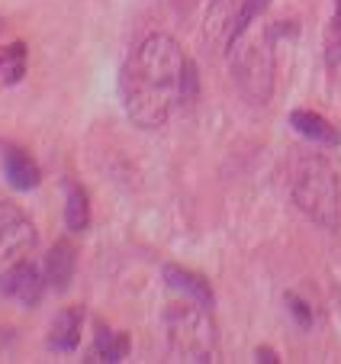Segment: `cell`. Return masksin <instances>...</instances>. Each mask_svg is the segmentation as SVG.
I'll return each mask as SVG.
<instances>
[{
	"instance_id": "obj_1",
	"label": "cell",
	"mask_w": 341,
	"mask_h": 364,
	"mask_svg": "<svg viewBox=\"0 0 341 364\" xmlns=\"http://www.w3.org/2000/svg\"><path fill=\"white\" fill-rule=\"evenodd\" d=\"M197 65L184 55L180 42L168 33L145 36L119 71L126 117L139 129H161L180 103L197 97Z\"/></svg>"
},
{
	"instance_id": "obj_2",
	"label": "cell",
	"mask_w": 341,
	"mask_h": 364,
	"mask_svg": "<svg viewBox=\"0 0 341 364\" xmlns=\"http://www.w3.org/2000/svg\"><path fill=\"white\" fill-rule=\"evenodd\" d=\"M164 332L168 348L178 361L190 364H212L219 361V329L212 319V306L184 296L168 303L164 309Z\"/></svg>"
},
{
	"instance_id": "obj_3",
	"label": "cell",
	"mask_w": 341,
	"mask_h": 364,
	"mask_svg": "<svg viewBox=\"0 0 341 364\" xmlns=\"http://www.w3.org/2000/svg\"><path fill=\"white\" fill-rule=\"evenodd\" d=\"M293 203L315 226L341 229V181L322 155H306L293 174Z\"/></svg>"
},
{
	"instance_id": "obj_4",
	"label": "cell",
	"mask_w": 341,
	"mask_h": 364,
	"mask_svg": "<svg viewBox=\"0 0 341 364\" xmlns=\"http://www.w3.org/2000/svg\"><path fill=\"white\" fill-rule=\"evenodd\" d=\"M36 248V226L20 206L0 200V268L26 262V255Z\"/></svg>"
},
{
	"instance_id": "obj_5",
	"label": "cell",
	"mask_w": 341,
	"mask_h": 364,
	"mask_svg": "<svg viewBox=\"0 0 341 364\" xmlns=\"http://www.w3.org/2000/svg\"><path fill=\"white\" fill-rule=\"evenodd\" d=\"M45 274L39 268H33L29 262H16L10 268H4V274H0V294L7 300L23 303V306H36L45 294Z\"/></svg>"
},
{
	"instance_id": "obj_6",
	"label": "cell",
	"mask_w": 341,
	"mask_h": 364,
	"mask_svg": "<svg viewBox=\"0 0 341 364\" xmlns=\"http://www.w3.org/2000/svg\"><path fill=\"white\" fill-rule=\"evenodd\" d=\"M81 329H84V309L81 306H65L58 316L52 319L48 329V348L58 355H68L81 345Z\"/></svg>"
},
{
	"instance_id": "obj_7",
	"label": "cell",
	"mask_w": 341,
	"mask_h": 364,
	"mask_svg": "<svg viewBox=\"0 0 341 364\" xmlns=\"http://www.w3.org/2000/svg\"><path fill=\"white\" fill-rule=\"evenodd\" d=\"M75 271H77V252L68 242H55L45 255V264H42V274H45L48 287L68 290L71 281H75Z\"/></svg>"
},
{
	"instance_id": "obj_8",
	"label": "cell",
	"mask_w": 341,
	"mask_h": 364,
	"mask_svg": "<svg viewBox=\"0 0 341 364\" xmlns=\"http://www.w3.org/2000/svg\"><path fill=\"white\" fill-rule=\"evenodd\" d=\"M4 178H7V184L13 191H36L42 181V171L26 149H7V155H4Z\"/></svg>"
},
{
	"instance_id": "obj_9",
	"label": "cell",
	"mask_w": 341,
	"mask_h": 364,
	"mask_svg": "<svg viewBox=\"0 0 341 364\" xmlns=\"http://www.w3.org/2000/svg\"><path fill=\"white\" fill-rule=\"evenodd\" d=\"M164 284H168L170 290H180L184 296H193V300L206 303V306L216 303V294H212L210 281H206L203 274H193V271H187V268H178V264H164Z\"/></svg>"
},
{
	"instance_id": "obj_10",
	"label": "cell",
	"mask_w": 341,
	"mask_h": 364,
	"mask_svg": "<svg viewBox=\"0 0 341 364\" xmlns=\"http://www.w3.org/2000/svg\"><path fill=\"white\" fill-rule=\"evenodd\" d=\"M129 336L126 332H117V329H107V326H97L94 332V348H90V358L94 361H103V364H119L129 358Z\"/></svg>"
},
{
	"instance_id": "obj_11",
	"label": "cell",
	"mask_w": 341,
	"mask_h": 364,
	"mask_svg": "<svg viewBox=\"0 0 341 364\" xmlns=\"http://www.w3.org/2000/svg\"><path fill=\"white\" fill-rule=\"evenodd\" d=\"M290 126H293L300 136L313 139V142H319V145H341L338 126H332L325 117H319V113H313V110H293L290 113Z\"/></svg>"
},
{
	"instance_id": "obj_12",
	"label": "cell",
	"mask_w": 341,
	"mask_h": 364,
	"mask_svg": "<svg viewBox=\"0 0 341 364\" xmlns=\"http://www.w3.org/2000/svg\"><path fill=\"white\" fill-rule=\"evenodd\" d=\"M65 226L84 232L90 226V197L77 181H65Z\"/></svg>"
},
{
	"instance_id": "obj_13",
	"label": "cell",
	"mask_w": 341,
	"mask_h": 364,
	"mask_svg": "<svg viewBox=\"0 0 341 364\" xmlns=\"http://www.w3.org/2000/svg\"><path fill=\"white\" fill-rule=\"evenodd\" d=\"M239 10H242V0H210V14H206V36H210V39H219L225 46L229 29H232Z\"/></svg>"
},
{
	"instance_id": "obj_14",
	"label": "cell",
	"mask_w": 341,
	"mask_h": 364,
	"mask_svg": "<svg viewBox=\"0 0 341 364\" xmlns=\"http://www.w3.org/2000/svg\"><path fill=\"white\" fill-rule=\"evenodd\" d=\"M26 77V46L23 42H13V46L0 48V84H20Z\"/></svg>"
},
{
	"instance_id": "obj_15",
	"label": "cell",
	"mask_w": 341,
	"mask_h": 364,
	"mask_svg": "<svg viewBox=\"0 0 341 364\" xmlns=\"http://www.w3.org/2000/svg\"><path fill=\"white\" fill-rule=\"evenodd\" d=\"M267 7H271V0H242V10H239V16H235L232 29H229V39H225V52H229V48H232L242 36H248L251 23L258 20V16H264Z\"/></svg>"
},
{
	"instance_id": "obj_16",
	"label": "cell",
	"mask_w": 341,
	"mask_h": 364,
	"mask_svg": "<svg viewBox=\"0 0 341 364\" xmlns=\"http://www.w3.org/2000/svg\"><path fill=\"white\" fill-rule=\"evenodd\" d=\"M335 4V16H332V33H328V65H338L341 58V0Z\"/></svg>"
},
{
	"instance_id": "obj_17",
	"label": "cell",
	"mask_w": 341,
	"mask_h": 364,
	"mask_svg": "<svg viewBox=\"0 0 341 364\" xmlns=\"http://www.w3.org/2000/svg\"><path fill=\"white\" fill-rule=\"evenodd\" d=\"M283 300H287V306H290V313H293L296 323H300L303 329H309V326H313V309H309V303L296 294H287Z\"/></svg>"
},
{
	"instance_id": "obj_18",
	"label": "cell",
	"mask_w": 341,
	"mask_h": 364,
	"mask_svg": "<svg viewBox=\"0 0 341 364\" xmlns=\"http://www.w3.org/2000/svg\"><path fill=\"white\" fill-rule=\"evenodd\" d=\"M254 358H258L261 364H277V361H280L274 348H258V351H254Z\"/></svg>"
},
{
	"instance_id": "obj_19",
	"label": "cell",
	"mask_w": 341,
	"mask_h": 364,
	"mask_svg": "<svg viewBox=\"0 0 341 364\" xmlns=\"http://www.w3.org/2000/svg\"><path fill=\"white\" fill-rule=\"evenodd\" d=\"M170 4H174V7H178L180 14H187V10H190V4H193V0H170Z\"/></svg>"
},
{
	"instance_id": "obj_20",
	"label": "cell",
	"mask_w": 341,
	"mask_h": 364,
	"mask_svg": "<svg viewBox=\"0 0 341 364\" xmlns=\"http://www.w3.org/2000/svg\"><path fill=\"white\" fill-rule=\"evenodd\" d=\"M4 26H7V23H4V16H0V33H4Z\"/></svg>"
}]
</instances>
